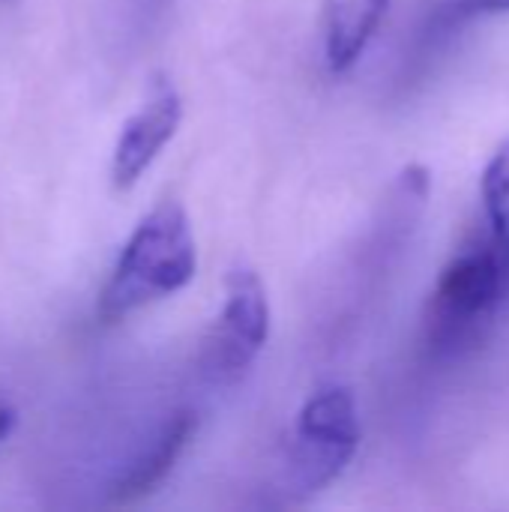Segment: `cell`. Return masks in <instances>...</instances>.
I'll list each match as a JSON object with an SVG mask.
<instances>
[{"mask_svg": "<svg viewBox=\"0 0 509 512\" xmlns=\"http://www.w3.org/2000/svg\"><path fill=\"white\" fill-rule=\"evenodd\" d=\"M198 267L195 237L186 210L177 201L156 204L126 240L102 294L96 315L105 324L183 291Z\"/></svg>", "mask_w": 509, "mask_h": 512, "instance_id": "cell-1", "label": "cell"}, {"mask_svg": "<svg viewBox=\"0 0 509 512\" xmlns=\"http://www.w3.org/2000/svg\"><path fill=\"white\" fill-rule=\"evenodd\" d=\"M509 294V258L495 240H474L444 267L429 309L426 348L435 360L465 357L492 327Z\"/></svg>", "mask_w": 509, "mask_h": 512, "instance_id": "cell-2", "label": "cell"}, {"mask_svg": "<svg viewBox=\"0 0 509 512\" xmlns=\"http://www.w3.org/2000/svg\"><path fill=\"white\" fill-rule=\"evenodd\" d=\"M360 447L357 402L348 387H321L303 405L285 459L291 498H309L336 483Z\"/></svg>", "mask_w": 509, "mask_h": 512, "instance_id": "cell-3", "label": "cell"}, {"mask_svg": "<svg viewBox=\"0 0 509 512\" xmlns=\"http://www.w3.org/2000/svg\"><path fill=\"white\" fill-rule=\"evenodd\" d=\"M270 339V300L255 270L237 267L225 282V306L204 342L201 366L216 384L240 381Z\"/></svg>", "mask_w": 509, "mask_h": 512, "instance_id": "cell-4", "label": "cell"}, {"mask_svg": "<svg viewBox=\"0 0 509 512\" xmlns=\"http://www.w3.org/2000/svg\"><path fill=\"white\" fill-rule=\"evenodd\" d=\"M183 120V99L177 87L156 75L150 81L147 102L123 123L114 153H111V183L114 189H132L141 174L156 162L162 147L174 138Z\"/></svg>", "mask_w": 509, "mask_h": 512, "instance_id": "cell-5", "label": "cell"}, {"mask_svg": "<svg viewBox=\"0 0 509 512\" xmlns=\"http://www.w3.org/2000/svg\"><path fill=\"white\" fill-rule=\"evenodd\" d=\"M390 0H324V60L333 75L348 72L378 33Z\"/></svg>", "mask_w": 509, "mask_h": 512, "instance_id": "cell-6", "label": "cell"}, {"mask_svg": "<svg viewBox=\"0 0 509 512\" xmlns=\"http://www.w3.org/2000/svg\"><path fill=\"white\" fill-rule=\"evenodd\" d=\"M195 429H198V414H192V411L171 414V420L159 429V435L153 438V444L111 486V501L132 504V501L150 495L174 471V465L180 462L183 450L189 447Z\"/></svg>", "mask_w": 509, "mask_h": 512, "instance_id": "cell-7", "label": "cell"}, {"mask_svg": "<svg viewBox=\"0 0 509 512\" xmlns=\"http://www.w3.org/2000/svg\"><path fill=\"white\" fill-rule=\"evenodd\" d=\"M509 0H429V12L420 27V57L444 48L468 21L486 15H507Z\"/></svg>", "mask_w": 509, "mask_h": 512, "instance_id": "cell-8", "label": "cell"}, {"mask_svg": "<svg viewBox=\"0 0 509 512\" xmlns=\"http://www.w3.org/2000/svg\"><path fill=\"white\" fill-rule=\"evenodd\" d=\"M483 204L495 246L509 258V138L492 153L483 171Z\"/></svg>", "mask_w": 509, "mask_h": 512, "instance_id": "cell-9", "label": "cell"}, {"mask_svg": "<svg viewBox=\"0 0 509 512\" xmlns=\"http://www.w3.org/2000/svg\"><path fill=\"white\" fill-rule=\"evenodd\" d=\"M15 420H18V414H15V408L12 405H6V402H0V444L12 435V429H15Z\"/></svg>", "mask_w": 509, "mask_h": 512, "instance_id": "cell-10", "label": "cell"}]
</instances>
